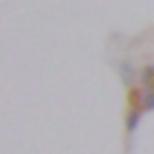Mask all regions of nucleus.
Returning <instances> with one entry per match:
<instances>
[{
    "instance_id": "1",
    "label": "nucleus",
    "mask_w": 154,
    "mask_h": 154,
    "mask_svg": "<svg viewBox=\"0 0 154 154\" xmlns=\"http://www.w3.org/2000/svg\"><path fill=\"white\" fill-rule=\"evenodd\" d=\"M117 74L123 77V83H126L128 88H134V83L140 86V69L131 66L128 60H120V63H117Z\"/></svg>"
},
{
    "instance_id": "2",
    "label": "nucleus",
    "mask_w": 154,
    "mask_h": 154,
    "mask_svg": "<svg viewBox=\"0 0 154 154\" xmlns=\"http://www.w3.org/2000/svg\"><path fill=\"white\" fill-rule=\"evenodd\" d=\"M140 106L146 111H154V88L151 86H143L140 88Z\"/></svg>"
},
{
    "instance_id": "3",
    "label": "nucleus",
    "mask_w": 154,
    "mask_h": 154,
    "mask_svg": "<svg viewBox=\"0 0 154 154\" xmlns=\"http://www.w3.org/2000/svg\"><path fill=\"white\" fill-rule=\"evenodd\" d=\"M154 83V63L140 66V86H151Z\"/></svg>"
},
{
    "instance_id": "4",
    "label": "nucleus",
    "mask_w": 154,
    "mask_h": 154,
    "mask_svg": "<svg viewBox=\"0 0 154 154\" xmlns=\"http://www.w3.org/2000/svg\"><path fill=\"white\" fill-rule=\"evenodd\" d=\"M151 88H154V83H151Z\"/></svg>"
}]
</instances>
